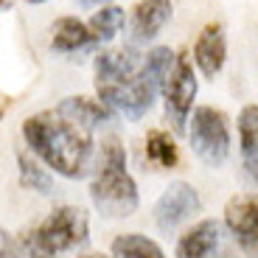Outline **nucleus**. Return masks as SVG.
Listing matches in <instances>:
<instances>
[{"mask_svg": "<svg viewBox=\"0 0 258 258\" xmlns=\"http://www.w3.org/2000/svg\"><path fill=\"white\" fill-rule=\"evenodd\" d=\"M23 138L28 149L48 168L68 180H82L96 163V143L90 129L73 123L59 110H48L26 118Z\"/></svg>", "mask_w": 258, "mask_h": 258, "instance_id": "f257e3e1", "label": "nucleus"}, {"mask_svg": "<svg viewBox=\"0 0 258 258\" xmlns=\"http://www.w3.org/2000/svg\"><path fill=\"white\" fill-rule=\"evenodd\" d=\"M96 93L104 107L118 110L129 121L143 118L157 98V90L143 79V56L135 48L98 53L96 56Z\"/></svg>", "mask_w": 258, "mask_h": 258, "instance_id": "f03ea898", "label": "nucleus"}, {"mask_svg": "<svg viewBox=\"0 0 258 258\" xmlns=\"http://www.w3.org/2000/svg\"><path fill=\"white\" fill-rule=\"evenodd\" d=\"M96 174L90 182V200L110 219H126L138 211L141 197L132 174L126 171V152L115 138H107L96 155Z\"/></svg>", "mask_w": 258, "mask_h": 258, "instance_id": "7ed1b4c3", "label": "nucleus"}, {"mask_svg": "<svg viewBox=\"0 0 258 258\" xmlns=\"http://www.w3.org/2000/svg\"><path fill=\"white\" fill-rule=\"evenodd\" d=\"M87 239H90L87 211L76 205H62L45 222H39L34 230H28L20 239V247H23L26 258H56L62 252L82 247Z\"/></svg>", "mask_w": 258, "mask_h": 258, "instance_id": "20e7f679", "label": "nucleus"}, {"mask_svg": "<svg viewBox=\"0 0 258 258\" xmlns=\"http://www.w3.org/2000/svg\"><path fill=\"white\" fill-rule=\"evenodd\" d=\"M194 155L205 160L208 166H222L230 155V129L227 118L213 107H197L191 115V129H188Z\"/></svg>", "mask_w": 258, "mask_h": 258, "instance_id": "39448f33", "label": "nucleus"}, {"mask_svg": "<svg viewBox=\"0 0 258 258\" xmlns=\"http://www.w3.org/2000/svg\"><path fill=\"white\" fill-rule=\"evenodd\" d=\"M163 98H166V118L174 126V132H185L191 104L197 98V76H194L191 59L180 53L174 62V71L163 84Z\"/></svg>", "mask_w": 258, "mask_h": 258, "instance_id": "423d86ee", "label": "nucleus"}, {"mask_svg": "<svg viewBox=\"0 0 258 258\" xmlns=\"http://www.w3.org/2000/svg\"><path fill=\"white\" fill-rule=\"evenodd\" d=\"M177 258H236L230 241L225 239L222 225L216 219H202L182 233L177 241Z\"/></svg>", "mask_w": 258, "mask_h": 258, "instance_id": "0eeeda50", "label": "nucleus"}, {"mask_svg": "<svg viewBox=\"0 0 258 258\" xmlns=\"http://www.w3.org/2000/svg\"><path fill=\"white\" fill-rule=\"evenodd\" d=\"M200 208L202 200L197 188L188 182H171L155 205V222L163 233H174L182 222H188L194 213H200Z\"/></svg>", "mask_w": 258, "mask_h": 258, "instance_id": "6e6552de", "label": "nucleus"}, {"mask_svg": "<svg viewBox=\"0 0 258 258\" xmlns=\"http://www.w3.org/2000/svg\"><path fill=\"white\" fill-rule=\"evenodd\" d=\"M225 225L241 250L258 241V194L233 197L225 205Z\"/></svg>", "mask_w": 258, "mask_h": 258, "instance_id": "1a4fd4ad", "label": "nucleus"}, {"mask_svg": "<svg viewBox=\"0 0 258 258\" xmlns=\"http://www.w3.org/2000/svg\"><path fill=\"white\" fill-rule=\"evenodd\" d=\"M227 56V45H225V28L219 23H211V26L202 28V34L194 42V62L205 73L208 79H213L222 71Z\"/></svg>", "mask_w": 258, "mask_h": 258, "instance_id": "9d476101", "label": "nucleus"}, {"mask_svg": "<svg viewBox=\"0 0 258 258\" xmlns=\"http://www.w3.org/2000/svg\"><path fill=\"white\" fill-rule=\"evenodd\" d=\"M171 17V0H141L132 12V37L135 42H149L163 31Z\"/></svg>", "mask_w": 258, "mask_h": 258, "instance_id": "9b49d317", "label": "nucleus"}, {"mask_svg": "<svg viewBox=\"0 0 258 258\" xmlns=\"http://www.w3.org/2000/svg\"><path fill=\"white\" fill-rule=\"evenodd\" d=\"M56 110L62 112L64 118H71L73 123H79V126H84V129H90V132H96L98 126H104V123L112 121L110 107H104L101 101H93V98H84V96L64 98V101H59Z\"/></svg>", "mask_w": 258, "mask_h": 258, "instance_id": "f8f14e48", "label": "nucleus"}, {"mask_svg": "<svg viewBox=\"0 0 258 258\" xmlns=\"http://www.w3.org/2000/svg\"><path fill=\"white\" fill-rule=\"evenodd\" d=\"M96 45L90 28L84 26L79 17H59L53 23V37H51V48L59 53H76L82 48Z\"/></svg>", "mask_w": 258, "mask_h": 258, "instance_id": "ddd939ff", "label": "nucleus"}, {"mask_svg": "<svg viewBox=\"0 0 258 258\" xmlns=\"http://www.w3.org/2000/svg\"><path fill=\"white\" fill-rule=\"evenodd\" d=\"M239 141H241V160L250 180L258 185V107H244L239 115Z\"/></svg>", "mask_w": 258, "mask_h": 258, "instance_id": "4468645a", "label": "nucleus"}, {"mask_svg": "<svg viewBox=\"0 0 258 258\" xmlns=\"http://www.w3.org/2000/svg\"><path fill=\"white\" fill-rule=\"evenodd\" d=\"M174 62H177V56L168 45L152 48V51L143 56V79L160 93L163 84L168 82V76H171V71H174Z\"/></svg>", "mask_w": 258, "mask_h": 258, "instance_id": "2eb2a0df", "label": "nucleus"}, {"mask_svg": "<svg viewBox=\"0 0 258 258\" xmlns=\"http://www.w3.org/2000/svg\"><path fill=\"white\" fill-rule=\"evenodd\" d=\"M17 166H20V185L26 188V191H37L42 197L53 191V180L48 174L42 163L34 157V152H20L17 155Z\"/></svg>", "mask_w": 258, "mask_h": 258, "instance_id": "dca6fc26", "label": "nucleus"}, {"mask_svg": "<svg viewBox=\"0 0 258 258\" xmlns=\"http://www.w3.org/2000/svg\"><path fill=\"white\" fill-rule=\"evenodd\" d=\"M112 255L115 258H166L157 241L141 233H123L112 241Z\"/></svg>", "mask_w": 258, "mask_h": 258, "instance_id": "f3484780", "label": "nucleus"}, {"mask_svg": "<svg viewBox=\"0 0 258 258\" xmlns=\"http://www.w3.org/2000/svg\"><path fill=\"white\" fill-rule=\"evenodd\" d=\"M123 20H126V17H123V9L107 3V6H101V12H96L90 17L87 28H90V34H93L96 42H110V39H115L118 34H121Z\"/></svg>", "mask_w": 258, "mask_h": 258, "instance_id": "a211bd4d", "label": "nucleus"}, {"mask_svg": "<svg viewBox=\"0 0 258 258\" xmlns=\"http://www.w3.org/2000/svg\"><path fill=\"white\" fill-rule=\"evenodd\" d=\"M146 157L160 168H174L177 166V143L168 138V132L152 129L146 138Z\"/></svg>", "mask_w": 258, "mask_h": 258, "instance_id": "6ab92c4d", "label": "nucleus"}, {"mask_svg": "<svg viewBox=\"0 0 258 258\" xmlns=\"http://www.w3.org/2000/svg\"><path fill=\"white\" fill-rule=\"evenodd\" d=\"M0 258H26L20 241H14L3 227H0Z\"/></svg>", "mask_w": 258, "mask_h": 258, "instance_id": "aec40b11", "label": "nucleus"}, {"mask_svg": "<svg viewBox=\"0 0 258 258\" xmlns=\"http://www.w3.org/2000/svg\"><path fill=\"white\" fill-rule=\"evenodd\" d=\"M82 9H101V6H107L110 0H76Z\"/></svg>", "mask_w": 258, "mask_h": 258, "instance_id": "412c9836", "label": "nucleus"}, {"mask_svg": "<svg viewBox=\"0 0 258 258\" xmlns=\"http://www.w3.org/2000/svg\"><path fill=\"white\" fill-rule=\"evenodd\" d=\"M241 252H244V255H250V258H258V241H252V244L244 247Z\"/></svg>", "mask_w": 258, "mask_h": 258, "instance_id": "4be33fe9", "label": "nucleus"}, {"mask_svg": "<svg viewBox=\"0 0 258 258\" xmlns=\"http://www.w3.org/2000/svg\"><path fill=\"white\" fill-rule=\"evenodd\" d=\"M79 258H115V255H104V252H84Z\"/></svg>", "mask_w": 258, "mask_h": 258, "instance_id": "5701e85b", "label": "nucleus"}, {"mask_svg": "<svg viewBox=\"0 0 258 258\" xmlns=\"http://www.w3.org/2000/svg\"><path fill=\"white\" fill-rule=\"evenodd\" d=\"M26 3H45V0H26Z\"/></svg>", "mask_w": 258, "mask_h": 258, "instance_id": "b1692460", "label": "nucleus"}, {"mask_svg": "<svg viewBox=\"0 0 258 258\" xmlns=\"http://www.w3.org/2000/svg\"><path fill=\"white\" fill-rule=\"evenodd\" d=\"M0 121H3V110H0Z\"/></svg>", "mask_w": 258, "mask_h": 258, "instance_id": "393cba45", "label": "nucleus"}]
</instances>
